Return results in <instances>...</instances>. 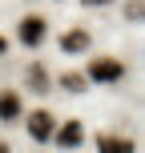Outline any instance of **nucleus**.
Returning a JSON list of instances; mask_svg holds the SVG:
<instances>
[{
	"mask_svg": "<svg viewBox=\"0 0 145 153\" xmlns=\"http://www.w3.org/2000/svg\"><path fill=\"white\" fill-rule=\"evenodd\" d=\"M125 73L129 69H125V61H117V56H93L85 76H89L93 85H117V81H125Z\"/></svg>",
	"mask_w": 145,
	"mask_h": 153,
	"instance_id": "1",
	"label": "nucleus"
},
{
	"mask_svg": "<svg viewBox=\"0 0 145 153\" xmlns=\"http://www.w3.org/2000/svg\"><path fill=\"white\" fill-rule=\"evenodd\" d=\"M45 36H48V20H45L40 12L20 16V24H16V40H20L24 48H36V45H45Z\"/></svg>",
	"mask_w": 145,
	"mask_h": 153,
	"instance_id": "2",
	"label": "nucleus"
},
{
	"mask_svg": "<svg viewBox=\"0 0 145 153\" xmlns=\"http://www.w3.org/2000/svg\"><path fill=\"white\" fill-rule=\"evenodd\" d=\"M24 129H28V137H32V141H53L57 117L48 113V109H32V113L24 117Z\"/></svg>",
	"mask_w": 145,
	"mask_h": 153,
	"instance_id": "3",
	"label": "nucleus"
},
{
	"mask_svg": "<svg viewBox=\"0 0 145 153\" xmlns=\"http://www.w3.org/2000/svg\"><path fill=\"white\" fill-rule=\"evenodd\" d=\"M57 48H61L65 56H81V53H93V32L85 28H69L57 36Z\"/></svg>",
	"mask_w": 145,
	"mask_h": 153,
	"instance_id": "4",
	"label": "nucleus"
},
{
	"mask_svg": "<svg viewBox=\"0 0 145 153\" xmlns=\"http://www.w3.org/2000/svg\"><path fill=\"white\" fill-rule=\"evenodd\" d=\"M24 85H28V93H36V97H48L53 93V76L40 61H32L28 69H24Z\"/></svg>",
	"mask_w": 145,
	"mask_h": 153,
	"instance_id": "5",
	"label": "nucleus"
},
{
	"mask_svg": "<svg viewBox=\"0 0 145 153\" xmlns=\"http://www.w3.org/2000/svg\"><path fill=\"white\" fill-rule=\"evenodd\" d=\"M53 141H57L65 153H69V149H81V141H85V125H81V121H65V125H57V129H53Z\"/></svg>",
	"mask_w": 145,
	"mask_h": 153,
	"instance_id": "6",
	"label": "nucleus"
},
{
	"mask_svg": "<svg viewBox=\"0 0 145 153\" xmlns=\"http://www.w3.org/2000/svg\"><path fill=\"white\" fill-rule=\"evenodd\" d=\"M20 117H24V101H20V93H16V89H0V121L12 125V121H20Z\"/></svg>",
	"mask_w": 145,
	"mask_h": 153,
	"instance_id": "7",
	"label": "nucleus"
},
{
	"mask_svg": "<svg viewBox=\"0 0 145 153\" xmlns=\"http://www.w3.org/2000/svg\"><path fill=\"white\" fill-rule=\"evenodd\" d=\"M97 149L101 153H137V145L129 137H97Z\"/></svg>",
	"mask_w": 145,
	"mask_h": 153,
	"instance_id": "8",
	"label": "nucleus"
},
{
	"mask_svg": "<svg viewBox=\"0 0 145 153\" xmlns=\"http://www.w3.org/2000/svg\"><path fill=\"white\" fill-rule=\"evenodd\" d=\"M57 85H61L65 93H85V89H89V76H85V73H61Z\"/></svg>",
	"mask_w": 145,
	"mask_h": 153,
	"instance_id": "9",
	"label": "nucleus"
},
{
	"mask_svg": "<svg viewBox=\"0 0 145 153\" xmlns=\"http://www.w3.org/2000/svg\"><path fill=\"white\" fill-rule=\"evenodd\" d=\"M125 16H129L133 24H137V20H141V0H129V8H125Z\"/></svg>",
	"mask_w": 145,
	"mask_h": 153,
	"instance_id": "10",
	"label": "nucleus"
},
{
	"mask_svg": "<svg viewBox=\"0 0 145 153\" xmlns=\"http://www.w3.org/2000/svg\"><path fill=\"white\" fill-rule=\"evenodd\" d=\"M85 8H101V4H109V0H81Z\"/></svg>",
	"mask_w": 145,
	"mask_h": 153,
	"instance_id": "11",
	"label": "nucleus"
},
{
	"mask_svg": "<svg viewBox=\"0 0 145 153\" xmlns=\"http://www.w3.org/2000/svg\"><path fill=\"white\" fill-rule=\"evenodd\" d=\"M8 53V36H0V56H4Z\"/></svg>",
	"mask_w": 145,
	"mask_h": 153,
	"instance_id": "12",
	"label": "nucleus"
},
{
	"mask_svg": "<svg viewBox=\"0 0 145 153\" xmlns=\"http://www.w3.org/2000/svg\"><path fill=\"white\" fill-rule=\"evenodd\" d=\"M0 153H12V145H8V141H0Z\"/></svg>",
	"mask_w": 145,
	"mask_h": 153,
	"instance_id": "13",
	"label": "nucleus"
}]
</instances>
